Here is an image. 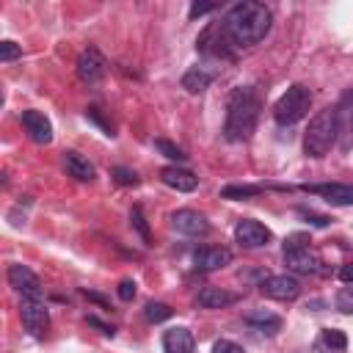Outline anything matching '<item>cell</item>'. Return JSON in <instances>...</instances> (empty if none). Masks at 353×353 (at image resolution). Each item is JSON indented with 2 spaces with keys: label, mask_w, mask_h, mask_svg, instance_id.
Returning <instances> with one entry per match:
<instances>
[{
  "label": "cell",
  "mask_w": 353,
  "mask_h": 353,
  "mask_svg": "<svg viewBox=\"0 0 353 353\" xmlns=\"http://www.w3.org/2000/svg\"><path fill=\"white\" fill-rule=\"evenodd\" d=\"M19 55H22V47H19V44H14V41H3V44H0V61H3V63L14 61V58H19Z\"/></svg>",
  "instance_id": "28"
},
{
  "label": "cell",
  "mask_w": 353,
  "mask_h": 353,
  "mask_svg": "<svg viewBox=\"0 0 353 353\" xmlns=\"http://www.w3.org/2000/svg\"><path fill=\"white\" fill-rule=\"evenodd\" d=\"M171 226H174L176 232L188 234V237H201V234L210 232L207 218H204L201 212H196V210H176V212L171 215Z\"/></svg>",
  "instance_id": "11"
},
{
  "label": "cell",
  "mask_w": 353,
  "mask_h": 353,
  "mask_svg": "<svg viewBox=\"0 0 353 353\" xmlns=\"http://www.w3.org/2000/svg\"><path fill=\"white\" fill-rule=\"evenodd\" d=\"M63 165H66V171H69V176H74V179H80V182H91L94 179V165L80 154V152H66L63 154Z\"/></svg>",
  "instance_id": "17"
},
{
  "label": "cell",
  "mask_w": 353,
  "mask_h": 353,
  "mask_svg": "<svg viewBox=\"0 0 353 353\" xmlns=\"http://www.w3.org/2000/svg\"><path fill=\"white\" fill-rule=\"evenodd\" d=\"M22 127L30 141L36 143H50L52 141V124L41 110H22Z\"/></svg>",
  "instance_id": "12"
},
{
  "label": "cell",
  "mask_w": 353,
  "mask_h": 353,
  "mask_svg": "<svg viewBox=\"0 0 353 353\" xmlns=\"http://www.w3.org/2000/svg\"><path fill=\"white\" fill-rule=\"evenodd\" d=\"M135 292H138V290H135V281H132V279H121V281H119V298H121V301H132Z\"/></svg>",
  "instance_id": "31"
},
{
  "label": "cell",
  "mask_w": 353,
  "mask_h": 353,
  "mask_svg": "<svg viewBox=\"0 0 353 353\" xmlns=\"http://www.w3.org/2000/svg\"><path fill=\"white\" fill-rule=\"evenodd\" d=\"M168 317H171V306H168V303H163V301L146 303V320H149V323H163V320H168Z\"/></svg>",
  "instance_id": "23"
},
{
  "label": "cell",
  "mask_w": 353,
  "mask_h": 353,
  "mask_svg": "<svg viewBox=\"0 0 353 353\" xmlns=\"http://www.w3.org/2000/svg\"><path fill=\"white\" fill-rule=\"evenodd\" d=\"M193 262L199 270H218V268H226L232 262V251L223 245H204L193 254Z\"/></svg>",
  "instance_id": "13"
},
{
  "label": "cell",
  "mask_w": 353,
  "mask_h": 353,
  "mask_svg": "<svg viewBox=\"0 0 353 353\" xmlns=\"http://www.w3.org/2000/svg\"><path fill=\"white\" fill-rule=\"evenodd\" d=\"M113 179L119 185H138V174L130 168H113Z\"/></svg>",
  "instance_id": "29"
},
{
  "label": "cell",
  "mask_w": 353,
  "mask_h": 353,
  "mask_svg": "<svg viewBox=\"0 0 353 353\" xmlns=\"http://www.w3.org/2000/svg\"><path fill=\"white\" fill-rule=\"evenodd\" d=\"M259 94L256 88L251 85H240L229 94V102H226V138L229 141H245L251 138V132L256 130V121H259Z\"/></svg>",
  "instance_id": "2"
},
{
  "label": "cell",
  "mask_w": 353,
  "mask_h": 353,
  "mask_svg": "<svg viewBox=\"0 0 353 353\" xmlns=\"http://www.w3.org/2000/svg\"><path fill=\"white\" fill-rule=\"evenodd\" d=\"M339 279H342L345 284H350V281H353V262H347V265H342V268H339Z\"/></svg>",
  "instance_id": "34"
},
{
  "label": "cell",
  "mask_w": 353,
  "mask_h": 353,
  "mask_svg": "<svg viewBox=\"0 0 353 353\" xmlns=\"http://www.w3.org/2000/svg\"><path fill=\"white\" fill-rule=\"evenodd\" d=\"M259 290H262V295H268V298H273V301H295V298L301 295L298 279H295V276H287V273H281V276H268V279L259 284Z\"/></svg>",
  "instance_id": "7"
},
{
  "label": "cell",
  "mask_w": 353,
  "mask_h": 353,
  "mask_svg": "<svg viewBox=\"0 0 353 353\" xmlns=\"http://www.w3.org/2000/svg\"><path fill=\"white\" fill-rule=\"evenodd\" d=\"M160 179H163L168 188L179 190V193H190V190L199 188V176H196L193 171H188V168H179V165H165V168L160 171Z\"/></svg>",
  "instance_id": "14"
},
{
  "label": "cell",
  "mask_w": 353,
  "mask_h": 353,
  "mask_svg": "<svg viewBox=\"0 0 353 353\" xmlns=\"http://www.w3.org/2000/svg\"><path fill=\"white\" fill-rule=\"evenodd\" d=\"M262 188L259 185H229L221 190V199H248V196H259Z\"/></svg>",
  "instance_id": "22"
},
{
  "label": "cell",
  "mask_w": 353,
  "mask_h": 353,
  "mask_svg": "<svg viewBox=\"0 0 353 353\" xmlns=\"http://www.w3.org/2000/svg\"><path fill=\"white\" fill-rule=\"evenodd\" d=\"M309 105H312L309 88L301 85V83H295V85H290V88L279 97V102L273 105V119H276L279 124H295V121H301V119L309 113Z\"/></svg>",
  "instance_id": "4"
},
{
  "label": "cell",
  "mask_w": 353,
  "mask_h": 353,
  "mask_svg": "<svg viewBox=\"0 0 353 353\" xmlns=\"http://www.w3.org/2000/svg\"><path fill=\"white\" fill-rule=\"evenodd\" d=\"M215 6L212 3H193L190 6V19H196V17H201V14H210Z\"/></svg>",
  "instance_id": "33"
},
{
  "label": "cell",
  "mask_w": 353,
  "mask_h": 353,
  "mask_svg": "<svg viewBox=\"0 0 353 353\" xmlns=\"http://www.w3.org/2000/svg\"><path fill=\"white\" fill-rule=\"evenodd\" d=\"M309 193H320L334 204H350L353 201V185H303Z\"/></svg>",
  "instance_id": "18"
},
{
  "label": "cell",
  "mask_w": 353,
  "mask_h": 353,
  "mask_svg": "<svg viewBox=\"0 0 353 353\" xmlns=\"http://www.w3.org/2000/svg\"><path fill=\"white\" fill-rule=\"evenodd\" d=\"M212 72H207L204 66H193V69H188L185 74H182V88L188 91V94H201L204 88H210V83H212Z\"/></svg>",
  "instance_id": "19"
},
{
  "label": "cell",
  "mask_w": 353,
  "mask_h": 353,
  "mask_svg": "<svg viewBox=\"0 0 353 353\" xmlns=\"http://www.w3.org/2000/svg\"><path fill=\"white\" fill-rule=\"evenodd\" d=\"M336 309L342 314H353V287H342L336 292Z\"/></svg>",
  "instance_id": "25"
},
{
  "label": "cell",
  "mask_w": 353,
  "mask_h": 353,
  "mask_svg": "<svg viewBox=\"0 0 353 353\" xmlns=\"http://www.w3.org/2000/svg\"><path fill=\"white\" fill-rule=\"evenodd\" d=\"M19 317H22L25 331L33 334V336H41L47 331V325H50V312H47V306L39 298H22Z\"/></svg>",
  "instance_id": "5"
},
{
  "label": "cell",
  "mask_w": 353,
  "mask_h": 353,
  "mask_svg": "<svg viewBox=\"0 0 353 353\" xmlns=\"http://www.w3.org/2000/svg\"><path fill=\"white\" fill-rule=\"evenodd\" d=\"M8 284H11L17 292H22V298H39V295H41V281H39V276H36L30 268H25V265H11V268H8Z\"/></svg>",
  "instance_id": "10"
},
{
  "label": "cell",
  "mask_w": 353,
  "mask_h": 353,
  "mask_svg": "<svg viewBox=\"0 0 353 353\" xmlns=\"http://www.w3.org/2000/svg\"><path fill=\"white\" fill-rule=\"evenodd\" d=\"M270 22H273V17H270L268 6L245 0V3L232 6L221 25H223V30L234 47H251L268 36Z\"/></svg>",
  "instance_id": "1"
},
{
  "label": "cell",
  "mask_w": 353,
  "mask_h": 353,
  "mask_svg": "<svg viewBox=\"0 0 353 353\" xmlns=\"http://www.w3.org/2000/svg\"><path fill=\"white\" fill-rule=\"evenodd\" d=\"M130 221H132V226H135V229L141 232V237H143V240L149 243V240H152V234H149V226H146V221H143V215H141V210H138V207L132 210V215H130Z\"/></svg>",
  "instance_id": "30"
},
{
  "label": "cell",
  "mask_w": 353,
  "mask_h": 353,
  "mask_svg": "<svg viewBox=\"0 0 353 353\" xmlns=\"http://www.w3.org/2000/svg\"><path fill=\"white\" fill-rule=\"evenodd\" d=\"M234 240H237L240 245H245V248H259V245H265V243L270 240V229H268L265 223H259V221L243 218V221H237V226H234Z\"/></svg>",
  "instance_id": "9"
},
{
  "label": "cell",
  "mask_w": 353,
  "mask_h": 353,
  "mask_svg": "<svg viewBox=\"0 0 353 353\" xmlns=\"http://www.w3.org/2000/svg\"><path fill=\"white\" fill-rule=\"evenodd\" d=\"M336 141V108H323L312 116L303 132V152L309 157H323Z\"/></svg>",
  "instance_id": "3"
},
{
  "label": "cell",
  "mask_w": 353,
  "mask_h": 353,
  "mask_svg": "<svg viewBox=\"0 0 353 353\" xmlns=\"http://www.w3.org/2000/svg\"><path fill=\"white\" fill-rule=\"evenodd\" d=\"M301 248H309V234L298 232V234H290V237L284 240V254H290V251H301Z\"/></svg>",
  "instance_id": "27"
},
{
  "label": "cell",
  "mask_w": 353,
  "mask_h": 353,
  "mask_svg": "<svg viewBox=\"0 0 353 353\" xmlns=\"http://www.w3.org/2000/svg\"><path fill=\"white\" fill-rule=\"evenodd\" d=\"M284 262H287V268H290V270H295V273H314V270H317V265H320V259H317L309 248H301V251H290V254H284Z\"/></svg>",
  "instance_id": "20"
},
{
  "label": "cell",
  "mask_w": 353,
  "mask_h": 353,
  "mask_svg": "<svg viewBox=\"0 0 353 353\" xmlns=\"http://www.w3.org/2000/svg\"><path fill=\"white\" fill-rule=\"evenodd\" d=\"M336 143L342 152L353 149V91H345L336 105Z\"/></svg>",
  "instance_id": "6"
},
{
  "label": "cell",
  "mask_w": 353,
  "mask_h": 353,
  "mask_svg": "<svg viewBox=\"0 0 353 353\" xmlns=\"http://www.w3.org/2000/svg\"><path fill=\"white\" fill-rule=\"evenodd\" d=\"M323 342H325L331 350H336V353H342V350L347 347V336H345L342 331H336V328H325V331H323Z\"/></svg>",
  "instance_id": "24"
},
{
  "label": "cell",
  "mask_w": 353,
  "mask_h": 353,
  "mask_svg": "<svg viewBox=\"0 0 353 353\" xmlns=\"http://www.w3.org/2000/svg\"><path fill=\"white\" fill-rule=\"evenodd\" d=\"M154 149H157V152H163L165 157L176 160V163H179V160H185V152H182L179 146H174L171 141H163V138H160V141H154Z\"/></svg>",
  "instance_id": "26"
},
{
  "label": "cell",
  "mask_w": 353,
  "mask_h": 353,
  "mask_svg": "<svg viewBox=\"0 0 353 353\" xmlns=\"http://www.w3.org/2000/svg\"><path fill=\"white\" fill-rule=\"evenodd\" d=\"M237 301L234 292H226L221 287H204L199 295H196V303L201 309H223V306H232Z\"/></svg>",
  "instance_id": "16"
},
{
  "label": "cell",
  "mask_w": 353,
  "mask_h": 353,
  "mask_svg": "<svg viewBox=\"0 0 353 353\" xmlns=\"http://www.w3.org/2000/svg\"><path fill=\"white\" fill-rule=\"evenodd\" d=\"M212 353H243V347L237 342H232V339H218L212 345Z\"/></svg>",
  "instance_id": "32"
},
{
  "label": "cell",
  "mask_w": 353,
  "mask_h": 353,
  "mask_svg": "<svg viewBox=\"0 0 353 353\" xmlns=\"http://www.w3.org/2000/svg\"><path fill=\"white\" fill-rule=\"evenodd\" d=\"M245 323H248V325H254V328H259V331H262V334H268V336H273V334L281 328V320H279L276 314H270L268 309H256V312L245 314Z\"/></svg>",
  "instance_id": "21"
},
{
  "label": "cell",
  "mask_w": 353,
  "mask_h": 353,
  "mask_svg": "<svg viewBox=\"0 0 353 353\" xmlns=\"http://www.w3.org/2000/svg\"><path fill=\"white\" fill-rule=\"evenodd\" d=\"M105 66H108V63H105V58H102V52H99L97 47L83 50L80 58H77V74H80V80L88 83V85H94V83H99V80L105 77V72H108Z\"/></svg>",
  "instance_id": "8"
},
{
  "label": "cell",
  "mask_w": 353,
  "mask_h": 353,
  "mask_svg": "<svg viewBox=\"0 0 353 353\" xmlns=\"http://www.w3.org/2000/svg\"><path fill=\"white\" fill-rule=\"evenodd\" d=\"M196 342H193V334L190 328L185 325H176V328H168L163 334V350L165 353H193Z\"/></svg>",
  "instance_id": "15"
}]
</instances>
